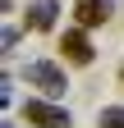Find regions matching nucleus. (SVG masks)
I'll return each mask as SVG.
<instances>
[{
	"mask_svg": "<svg viewBox=\"0 0 124 128\" xmlns=\"http://www.w3.org/2000/svg\"><path fill=\"white\" fill-rule=\"evenodd\" d=\"M23 78H28V87H37L41 96H65V87H69V78H65V69H60L55 60H28Z\"/></svg>",
	"mask_w": 124,
	"mask_h": 128,
	"instance_id": "1",
	"label": "nucleus"
},
{
	"mask_svg": "<svg viewBox=\"0 0 124 128\" xmlns=\"http://www.w3.org/2000/svg\"><path fill=\"white\" fill-rule=\"evenodd\" d=\"M23 119L32 124V128H69V110L65 105H55V101H28L23 105Z\"/></svg>",
	"mask_w": 124,
	"mask_h": 128,
	"instance_id": "2",
	"label": "nucleus"
},
{
	"mask_svg": "<svg viewBox=\"0 0 124 128\" xmlns=\"http://www.w3.org/2000/svg\"><path fill=\"white\" fill-rule=\"evenodd\" d=\"M60 50H65V60H69V64H92V55H97L83 28H69L65 37H60Z\"/></svg>",
	"mask_w": 124,
	"mask_h": 128,
	"instance_id": "3",
	"label": "nucleus"
},
{
	"mask_svg": "<svg viewBox=\"0 0 124 128\" xmlns=\"http://www.w3.org/2000/svg\"><path fill=\"white\" fill-rule=\"evenodd\" d=\"M74 18L78 28H101L110 18V0H74Z\"/></svg>",
	"mask_w": 124,
	"mask_h": 128,
	"instance_id": "4",
	"label": "nucleus"
},
{
	"mask_svg": "<svg viewBox=\"0 0 124 128\" xmlns=\"http://www.w3.org/2000/svg\"><path fill=\"white\" fill-rule=\"evenodd\" d=\"M55 14H60L55 0H32V5H28V28L32 32H51L55 28Z\"/></svg>",
	"mask_w": 124,
	"mask_h": 128,
	"instance_id": "5",
	"label": "nucleus"
},
{
	"mask_svg": "<svg viewBox=\"0 0 124 128\" xmlns=\"http://www.w3.org/2000/svg\"><path fill=\"white\" fill-rule=\"evenodd\" d=\"M97 124L101 128H124V105H106L101 114H97Z\"/></svg>",
	"mask_w": 124,
	"mask_h": 128,
	"instance_id": "6",
	"label": "nucleus"
},
{
	"mask_svg": "<svg viewBox=\"0 0 124 128\" xmlns=\"http://www.w3.org/2000/svg\"><path fill=\"white\" fill-rule=\"evenodd\" d=\"M0 46H5V50H14V46H19V28H5V37H0Z\"/></svg>",
	"mask_w": 124,
	"mask_h": 128,
	"instance_id": "7",
	"label": "nucleus"
},
{
	"mask_svg": "<svg viewBox=\"0 0 124 128\" xmlns=\"http://www.w3.org/2000/svg\"><path fill=\"white\" fill-rule=\"evenodd\" d=\"M119 82H124V64H119Z\"/></svg>",
	"mask_w": 124,
	"mask_h": 128,
	"instance_id": "8",
	"label": "nucleus"
}]
</instances>
